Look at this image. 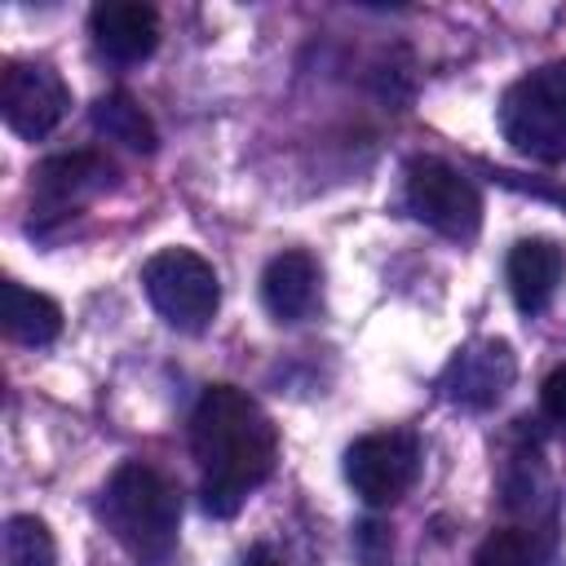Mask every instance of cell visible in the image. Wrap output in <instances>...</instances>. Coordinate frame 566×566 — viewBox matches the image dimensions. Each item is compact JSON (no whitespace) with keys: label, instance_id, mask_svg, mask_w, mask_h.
Masks as SVG:
<instances>
[{"label":"cell","instance_id":"6da1fadb","mask_svg":"<svg viewBox=\"0 0 566 566\" xmlns=\"http://www.w3.org/2000/svg\"><path fill=\"white\" fill-rule=\"evenodd\" d=\"M190 451L203 478L208 513L230 517L274 473L279 433L248 389L208 385L190 411Z\"/></svg>","mask_w":566,"mask_h":566},{"label":"cell","instance_id":"7a4b0ae2","mask_svg":"<svg viewBox=\"0 0 566 566\" xmlns=\"http://www.w3.org/2000/svg\"><path fill=\"white\" fill-rule=\"evenodd\" d=\"M102 522L137 562L164 566L177 548L181 495L159 469L128 460L102 486Z\"/></svg>","mask_w":566,"mask_h":566},{"label":"cell","instance_id":"3957f363","mask_svg":"<svg viewBox=\"0 0 566 566\" xmlns=\"http://www.w3.org/2000/svg\"><path fill=\"white\" fill-rule=\"evenodd\" d=\"M500 133L535 164L566 159V62H548L513 80L500 97Z\"/></svg>","mask_w":566,"mask_h":566},{"label":"cell","instance_id":"277c9868","mask_svg":"<svg viewBox=\"0 0 566 566\" xmlns=\"http://www.w3.org/2000/svg\"><path fill=\"white\" fill-rule=\"evenodd\" d=\"M142 287L155 314L181 332H203L221 305L217 270L190 248H159L142 265Z\"/></svg>","mask_w":566,"mask_h":566},{"label":"cell","instance_id":"5b68a950","mask_svg":"<svg viewBox=\"0 0 566 566\" xmlns=\"http://www.w3.org/2000/svg\"><path fill=\"white\" fill-rule=\"evenodd\" d=\"M407 208L433 226L438 234L455 239V243H469L482 226V195L478 186L455 172L451 164L433 159V155H420L407 164Z\"/></svg>","mask_w":566,"mask_h":566},{"label":"cell","instance_id":"8992f818","mask_svg":"<svg viewBox=\"0 0 566 566\" xmlns=\"http://www.w3.org/2000/svg\"><path fill=\"white\" fill-rule=\"evenodd\" d=\"M420 469V447L411 433L402 429H385V433H363L349 451H345V478L354 486V495L367 509H389L398 504Z\"/></svg>","mask_w":566,"mask_h":566},{"label":"cell","instance_id":"52a82bcc","mask_svg":"<svg viewBox=\"0 0 566 566\" xmlns=\"http://www.w3.org/2000/svg\"><path fill=\"white\" fill-rule=\"evenodd\" d=\"M66 106H71V88L49 62H9L4 66L0 115L18 137H27V142L49 137L62 124Z\"/></svg>","mask_w":566,"mask_h":566},{"label":"cell","instance_id":"ba28073f","mask_svg":"<svg viewBox=\"0 0 566 566\" xmlns=\"http://www.w3.org/2000/svg\"><path fill=\"white\" fill-rule=\"evenodd\" d=\"M111 177H115V168L97 150H71V155L44 159L35 168V186H31L35 221H53V217L80 212L88 199H97L111 186Z\"/></svg>","mask_w":566,"mask_h":566},{"label":"cell","instance_id":"9c48e42d","mask_svg":"<svg viewBox=\"0 0 566 566\" xmlns=\"http://www.w3.org/2000/svg\"><path fill=\"white\" fill-rule=\"evenodd\" d=\"M513 371H517V363L504 340H473L451 354V363L442 371V389L460 407H491L513 385Z\"/></svg>","mask_w":566,"mask_h":566},{"label":"cell","instance_id":"30bf717a","mask_svg":"<svg viewBox=\"0 0 566 566\" xmlns=\"http://www.w3.org/2000/svg\"><path fill=\"white\" fill-rule=\"evenodd\" d=\"M88 31L97 49L115 62H142L159 44V13L142 0H102L88 13Z\"/></svg>","mask_w":566,"mask_h":566},{"label":"cell","instance_id":"8fae6325","mask_svg":"<svg viewBox=\"0 0 566 566\" xmlns=\"http://www.w3.org/2000/svg\"><path fill=\"white\" fill-rule=\"evenodd\" d=\"M562 270H566V256H562L557 243H548V239H522V243H513L504 274H509V292H513L517 310L522 314H539L553 301L557 283H562Z\"/></svg>","mask_w":566,"mask_h":566},{"label":"cell","instance_id":"7c38bea8","mask_svg":"<svg viewBox=\"0 0 566 566\" xmlns=\"http://www.w3.org/2000/svg\"><path fill=\"white\" fill-rule=\"evenodd\" d=\"M261 301L279 323H296L318 301V265L310 252H279L261 274Z\"/></svg>","mask_w":566,"mask_h":566},{"label":"cell","instance_id":"4fadbf2b","mask_svg":"<svg viewBox=\"0 0 566 566\" xmlns=\"http://www.w3.org/2000/svg\"><path fill=\"white\" fill-rule=\"evenodd\" d=\"M4 332L22 345H49L62 332V310L53 296L31 292L22 283H4Z\"/></svg>","mask_w":566,"mask_h":566},{"label":"cell","instance_id":"5bb4252c","mask_svg":"<svg viewBox=\"0 0 566 566\" xmlns=\"http://www.w3.org/2000/svg\"><path fill=\"white\" fill-rule=\"evenodd\" d=\"M88 119H93V128H97L106 142H119V146L142 150V155H150L155 142H159L150 115H146L128 93H102V97L88 106Z\"/></svg>","mask_w":566,"mask_h":566},{"label":"cell","instance_id":"9a60e30c","mask_svg":"<svg viewBox=\"0 0 566 566\" xmlns=\"http://www.w3.org/2000/svg\"><path fill=\"white\" fill-rule=\"evenodd\" d=\"M57 562V544H53V531L31 517V513H18L4 522L0 531V566H53Z\"/></svg>","mask_w":566,"mask_h":566},{"label":"cell","instance_id":"2e32d148","mask_svg":"<svg viewBox=\"0 0 566 566\" xmlns=\"http://www.w3.org/2000/svg\"><path fill=\"white\" fill-rule=\"evenodd\" d=\"M544 539L535 526H500L478 544L473 566H539Z\"/></svg>","mask_w":566,"mask_h":566},{"label":"cell","instance_id":"e0dca14e","mask_svg":"<svg viewBox=\"0 0 566 566\" xmlns=\"http://www.w3.org/2000/svg\"><path fill=\"white\" fill-rule=\"evenodd\" d=\"M539 407H544V416H548L553 424L566 429V367H553V371L544 376V385H539Z\"/></svg>","mask_w":566,"mask_h":566},{"label":"cell","instance_id":"ac0fdd59","mask_svg":"<svg viewBox=\"0 0 566 566\" xmlns=\"http://www.w3.org/2000/svg\"><path fill=\"white\" fill-rule=\"evenodd\" d=\"M239 566H279V562H274V548H270V544H252Z\"/></svg>","mask_w":566,"mask_h":566}]
</instances>
